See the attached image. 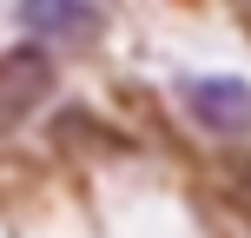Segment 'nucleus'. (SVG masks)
<instances>
[{
    "mask_svg": "<svg viewBox=\"0 0 251 238\" xmlns=\"http://www.w3.org/2000/svg\"><path fill=\"white\" fill-rule=\"evenodd\" d=\"M178 100H185V119L199 132L225 139V146L251 139V79H238V73H192L178 86Z\"/></svg>",
    "mask_w": 251,
    "mask_h": 238,
    "instance_id": "1",
    "label": "nucleus"
},
{
    "mask_svg": "<svg viewBox=\"0 0 251 238\" xmlns=\"http://www.w3.org/2000/svg\"><path fill=\"white\" fill-rule=\"evenodd\" d=\"M47 100H53V53L47 47L0 53V132H13L20 119H33Z\"/></svg>",
    "mask_w": 251,
    "mask_h": 238,
    "instance_id": "2",
    "label": "nucleus"
},
{
    "mask_svg": "<svg viewBox=\"0 0 251 238\" xmlns=\"http://www.w3.org/2000/svg\"><path fill=\"white\" fill-rule=\"evenodd\" d=\"M20 26L33 33V47H93L106 26V13L93 0H20Z\"/></svg>",
    "mask_w": 251,
    "mask_h": 238,
    "instance_id": "3",
    "label": "nucleus"
},
{
    "mask_svg": "<svg viewBox=\"0 0 251 238\" xmlns=\"http://www.w3.org/2000/svg\"><path fill=\"white\" fill-rule=\"evenodd\" d=\"M231 13H238V26L251 33V0H231Z\"/></svg>",
    "mask_w": 251,
    "mask_h": 238,
    "instance_id": "4",
    "label": "nucleus"
}]
</instances>
